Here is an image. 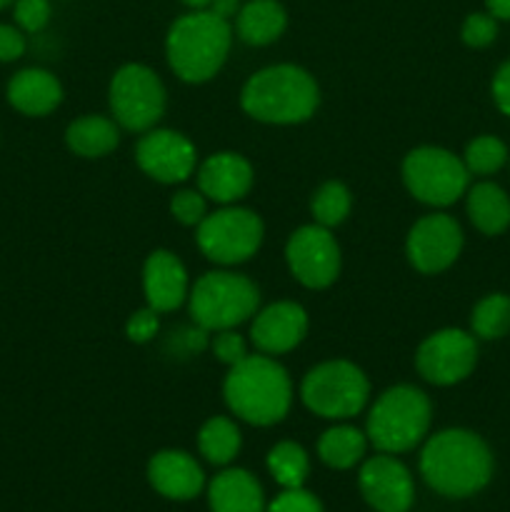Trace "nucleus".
I'll return each instance as SVG.
<instances>
[{
    "label": "nucleus",
    "instance_id": "f257e3e1",
    "mask_svg": "<svg viewBox=\"0 0 510 512\" xmlns=\"http://www.w3.org/2000/svg\"><path fill=\"white\" fill-rule=\"evenodd\" d=\"M420 473L445 498H470L493 478V455L470 430H443L433 435L420 455Z\"/></svg>",
    "mask_w": 510,
    "mask_h": 512
},
{
    "label": "nucleus",
    "instance_id": "f03ea898",
    "mask_svg": "<svg viewBox=\"0 0 510 512\" xmlns=\"http://www.w3.org/2000/svg\"><path fill=\"white\" fill-rule=\"evenodd\" d=\"M223 393L228 408L250 425L280 423L293 400L288 373L265 355H248L230 365Z\"/></svg>",
    "mask_w": 510,
    "mask_h": 512
},
{
    "label": "nucleus",
    "instance_id": "7ed1b4c3",
    "mask_svg": "<svg viewBox=\"0 0 510 512\" xmlns=\"http://www.w3.org/2000/svg\"><path fill=\"white\" fill-rule=\"evenodd\" d=\"M318 85L313 75L295 65H273L258 70L245 83L240 103L260 123L293 125L303 123L318 108Z\"/></svg>",
    "mask_w": 510,
    "mask_h": 512
},
{
    "label": "nucleus",
    "instance_id": "20e7f679",
    "mask_svg": "<svg viewBox=\"0 0 510 512\" xmlns=\"http://www.w3.org/2000/svg\"><path fill=\"white\" fill-rule=\"evenodd\" d=\"M233 30L213 10H193L173 23L168 33V63L188 83H205L223 68Z\"/></svg>",
    "mask_w": 510,
    "mask_h": 512
},
{
    "label": "nucleus",
    "instance_id": "39448f33",
    "mask_svg": "<svg viewBox=\"0 0 510 512\" xmlns=\"http://www.w3.org/2000/svg\"><path fill=\"white\" fill-rule=\"evenodd\" d=\"M430 428V400L423 390L398 385L385 390L368 418V438L383 453H405Z\"/></svg>",
    "mask_w": 510,
    "mask_h": 512
},
{
    "label": "nucleus",
    "instance_id": "423d86ee",
    "mask_svg": "<svg viewBox=\"0 0 510 512\" xmlns=\"http://www.w3.org/2000/svg\"><path fill=\"white\" fill-rule=\"evenodd\" d=\"M258 288L245 275L208 273L190 293V315L203 330H230L258 308Z\"/></svg>",
    "mask_w": 510,
    "mask_h": 512
},
{
    "label": "nucleus",
    "instance_id": "0eeeda50",
    "mask_svg": "<svg viewBox=\"0 0 510 512\" xmlns=\"http://www.w3.org/2000/svg\"><path fill=\"white\" fill-rule=\"evenodd\" d=\"M370 385L363 370L345 360H330L305 375L300 385V398L305 408L320 418L345 420L363 410Z\"/></svg>",
    "mask_w": 510,
    "mask_h": 512
},
{
    "label": "nucleus",
    "instance_id": "6e6552de",
    "mask_svg": "<svg viewBox=\"0 0 510 512\" xmlns=\"http://www.w3.org/2000/svg\"><path fill=\"white\" fill-rule=\"evenodd\" d=\"M403 180L420 203L450 205L465 195L470 173L450 150L418 148L405 155Z\"/></svg>",
    "mask_w": 510,
    "mask_h": 512
},
{
    "label": "nucleus",
    "instance_id": "1a4fd4ad",
    "mask_svg": "<svg viewBox=\"0 0 510 512\" xmlns=\"http://www.w3.org/2000/svg\"><path fill=\"white\" fill-rule=\"evenodd\" d=\"M263 243V223L245 208H223L198 225V248L213 263L235 265L253 258Z\"/></svg>",
    "mask_w": 510,
    "mask_h": 512
},
{
    "label": "nucleus",
    "instance_id": "9d476101",
    "mask_svg": "<svg viewBox=\"0 0 510 512\" xmlns=\"http://www.w3.org/2000/svg\"><path fill=\"white\" fill-rule=\"evenodd\" d=\"M110 110L125 130L145 133L165 110V88L145 65H125L110 83Z\"/></svg>",
    "mask_w": 510,
    "mask_h": 512
},
{
    "label": "nucleus",
    "instance_id": "9b49d317",
    "mask_svg": "<svg viewBox=\"0 0 510 512\" xmlns=\"http://www.w3.org/2000/svg\"><path fill=\"white\" fill-rule=\"evenodd\" d=\"M478 363V345L463 330H438L423 340L415 355L418 373L433 385H455L468 378Z\"/></svg>",
    "mask_w": 510,
    "mask_h": 512
},
{
    "label": "nucleus",
    "instance_id": "f8f14e48",
    "mask_svg": "<svg viewBox=\"0 0 510 512\" xmlns=\"http://www.w3.org/2000/svg\"><path fill=\"white\" fill-rule=\"evenodd\" d=\"M290 273L305 288H328L340 273V248L328 228L323 225H305L295 230L285 248Z\"/></svg>",
    "mask_w": 510,
    "mask_h": 512
},
{
    "label": "nucleus",
    "instance_id": "ddd939ff",
    "mask_svg": "<svg viewBox=\"0 0 510 512\" xmlns=\"http://www.w3.org/2000/svg\"><path fill=\"white\" fill-rule=\"evenodd\" d=\"M463 230L450 215H425L408 235V258L420 273H440L458 260Z\"/></svg>",
    "mask_w": 510,
    "mask_h": 512
},
{
    "label": "nucleus",
    "instance_id": "4468645a",
    "mask_svg": "<svg viewBox=\"0 0 510 512\" xmlns=\"http://www.w3.org/2000/svg\"><path fill=\"white\" fill-rule=\"evenodd\" d=\"M135 160L150 178L160 183H180L195 170V148L175 130H148L138 140Z\"/></svg>",
    "mask_w": 510,
    "mask_h": 512
},
{
    "label": "nucleus",
    "instance_id": "2eb2a0df",
    "mask_svg": "<svg viewBox=\"0 0 510 512\" xmlns=\"http://www.w3.org/2000/svg\"><path fill=\"white\" fill-rule=\"evenodd\" d=\"M360 493L378 512H408L415 498L408 468L390 455H378L363 465Z\"/></svg>",
    "mask_w": 510,
    "mask_h": 512
},
{
    "label": "nucleus",
    "instance_id": "dca6fc26",
    "mask_svg": "<svg viewBox=\"0 0 510 512\" xmlns=\"http://www.w3.org/2000/svg\"><path fill=\"white\" fill-rule=\"evenodd\" d=\"M305 333H308V315L295 303L270 305L255 318L253 330H250L253 343L270 355L293 350L305 338Z\"/></svg>",
    "mask_w": 510,
    "mask_h": 512
},
{
    "label": "nucleus",
    "instance_id": "f3484780",
    "mask_svg": "<svg viewBox=\"0 0 510 512\" xmlns=\"http://www.w3.org/2000/svg\"><path fill=\"white\" fill-rule=\"evenodd\" d=\"M143 288L148 308H153L155 313H168L178 308L188 295V273L173 253L155 250L145 260Z\"/></svg>",
    "mask_w": 510,
    "mask_h": 512
},
{
    "label": "nucleus",
    "instance_id": "a211bd4d",
    "mask_svg": "<svg viewBox=\"0 0 510 512\" xmlns=\"http://www.w3.org/2000/svg\"><path fill=\"white\" fill-rule=\"evenodd\" d=\"M200 193L215 203H235L253 185V168L243 155L215 153L198 170Z\"/></svg>",
    "mask_w": 510,
    "mask_h": 512
},
{
    "label": "nucleus",
    "instance_id": "6ab92c4d",
    "mask_svg": "<svg viewBox=\"0 0 510 512\" xmlns=\"http://www.w3.org/2000/svg\"><path fill=\"white\" fill-rule=\"evenodd\" d=\"M150 485L163 498L193 500L205 485V475L200 465L183 450H163L148 465Z\"/></svg>",
    "mask_w": 510,
    "mask_h": 512
},
{
    "label": "nucleus",
    "instance_id": "aec40b11",
    "mask_svg": "<svg viewBox=\"0 0 510 512\" xmlns=\"http://www.w3.org/2000/svg\"><path fill=\"white\" fill-rule=\"evenodd\" d=\"M8 100L23 115L40 118V115H48L58 108L60 100H63V88H60L58 78L48 70L28 68L15 73L8 83Z\"/></svg>",
    "mask_w": 510,
    "mask_h": 512
},
{
    "label": "nucleus",
    "instance_id": "412c9836",
    "mask_svg": "<svg viewBox=\"0 0 510 512\" xmlns=\"http://www.w3.org/2000/svg\"><path fill=\"white\" fill-rule=\"evenodd\" d=\"M210 510L213 512H265L260 483L248 470H225L210 483Z\"/></svg>",
    "mask_w": 510,
    "mask_h": 512
},
{
    "label": "nucleus",
    "instance_id": "4be33fe9",
    "mask_svg": "<svg viewBox=\"0 0 510 512\" xmlns=\"http://www.w3.org/2000/svg\"><path fill=\"white\" fill-rule=\"evenodd\" d=\"M288 15L278 0H250L238 10V35L248 45H268L283 35Z\"/></svg>",
    "mask_w": 510,
    "mask_h": 512
},
{
    "label": "nucleus",
    "instance_id": "5701e85b",
    "mask_svg": "<svg viewBox=\"0 0 510 512\" xmlns=\"http://www.w3.org/2000/svg\"><path fill=\"white\" fill-rule=\"evenodd\" d=\"M65 140H68V148L75 155H83V158H103L110 150H115L120 135L113 120L103 118V115H85V118L73 120L68 125Z\"/></svg>",
    "mask_w": 510,
    "mask_h": 512
},
{
    "label": "nucleus",
    "instance_id": "b1692460",
    "mask_svg": "<svg viewBox=\"0 0 510 512\" xmlns=\"http://www.w3.org/2000/svg\"><path fill=\"white\" fill-rule=\"evenodd\" d=\"M468 215L485 235H500L510 225V198L495 183H478L468 193Z\"/></svg>",
    "mask_w": 510,
    "mask_h": 512
},
{
    "label": "nucleus",
    "instance_id": "393cba45",
    "mask_svg": "<svg viewBox=\"0 0 510 512\" xmlns=\"http://www.w3.org/2000/svg\"><path fill=\"white\" fill-rule=\"evenodd\" d=\"M318 455L325 465L335 470L353 468L365 455V435L348 425L325 430L323 438L318 440Z\"/></svg>",
    "mask_w": 510,
    "mask_h": 512
},
{
    "label": "nucleus",
    "instance_id": "a878e982",
    "mask_svg": "<svg viewBox=\"0 0 510 512\" xmlns=\"http://www.w3.org/2000/svg\"><path fill=\"white\" fill-rule=\"evenodd\" d=\"M203 458L213 465H228L240 450V430L228 418H210L198 435Z\"/></svg>",
    "mask_w": 510,
    "mask_h": 512
},
{
    "label": "nucleus",
    "instance_id": "bb28decb",
    "mask_svg": "<svg viewBox=\"0 0 510 512\" xmlns=\"http://www.w3.org/2000/svg\"><path fill=\"white\" fill-rule=\"evenodd\" d=\"M268 468L270 475L283 485L285 490L303 488L305 478H308V455L300 445L295 443H278L268 453Z\"/></svg>",
    "mask_w": 510,
    "mask_h": 512
},
{
    "label": "nucleus",
    "instance_id": "cd10ccee",
    "mask_svg": "<svg viewBox=\"0 0 510 512\" xmlns=\"http://www.w3.org/2000/svg\"><path fill=\"white\" fill-rule=\"evenodd\" d=\"M473 333L483 340H498L510 330V298L503 293L485 295L473 308Z\"/></svg>",
    "mask_w": 510,
    "mask_h": 512
},
{
    "label": "nucleus",
    "instance_id": "c85d7f7f",
    "mask_svg": "<svg viewBox=\"0 0 510 512\" xmlns=\"http://www.w3.org/2000/svg\"><path fill=\"white\" fill-rule=\"evenodd\" d=\"M350 213V193L343 183H325L318 193L313 195V215L323 228H335L343 223Z\"/></svg>",
    "mask_w": 510,
    "mask_h": 512
},
{
    "label": "nucleus",
    "instance_id": "c756f323",
    "mask_svg": "<svg viewBox=\"0 0 510 512\" xmlns=\"http://www.w3.org/2000/svg\"><path fill=\"white\" fill-rule=\"evenodd\" d=\"M508 160V148L495 135H480L465 148V168L473 175H490L500 170Z\"/></svg>",
    "mask_w": 510,
    "mask_h": 512
},
{
    "label": "nucleus",
    "instance_id": "7c9ffc66",
    "mask_svg": "<svg viewBox=\"0 0 510 512\" xmlns=\"http://www.w3.org/2000/svg\"><path fill=\"white\" fill-rule=\"evenodd\" d=\"M498 35V18L490 13H473L463 23V40L470 48H485Z\"/></svg>",
    "mask_w": 510,
    "mask_h": 512
},
{
    "label": "nucleus",
    "instance_id": "2f4dec72",
    "mask_svg": "<svg viewBox=\"0 0 510 512\" xmlns=\"http://www.w3.org/2000/svg\"><path fill=\"white\" fill-rule=\"evenodd\" d=\"M170 213L175 215V220L183 225H200L205 213V198L203 193H195V190H180L175 193V198L170 200Z\"/></svg>",
    "mask_w": 510,
    "mask_h": 512
},
{
    "label": "nucleus",
    "instance_id": "473e14b6",
    "mask_svg": "<svg viewBox=\"0 0 510 512\" xmlns=\"http://www.w3.org/2000/svg\"><path fill=\"white\" fill-rule=\"evenodd\" d=\"M50 3L48 0H15V23L28 33H38L48 25Z\"/></svg>",
    "mask_w": 510,
    "mask_h": 512
},
{
    "label": "nucleus",
    "instance_id": "72a5a7b5",
    "mask_svg": "<svg viewBox=\"0 0 510 512\" xmlns=\"http://www.w3.org/2000/svg\"><path fill=\"white\" fill-rule=\"evenodd\" d=\"M265 512H323V505L315 498L313 493L303 488L285 490L283 495L273 500V503L265 508Z\"/></svg>",
    "mask_w": 510,
    "mask_h": 512
},
{
    "label": "nucleus",
    "instance_id": "f704fd0d",
    "mask_svg": "<svg viewBox=\"0 0 510 512\" xmlns=\"http://www.w3.org/2000/svg\"><path fill=\"white\" fill-rule=\"evenodd\" d=\"M213 353L220 363L235 365L243 358H248V348H245V340L240 335H235L233 330H218L213 340Z\"/></svg>",
    "mask_w": 510,
    "mask_h": 512
},
{
    "label": "nucleus",
    "instance_id": "c9c22d12",
    "mask_svg": "<svg viewBox=\"0 0 510 512\" xmlns=\"http://www.w3.org/2000/svg\"><path fill=\"white\" fill-rule=\"evenodd\" d=\"M155 333H158V313L153 308L138 310V313L130 315L128 338L133 343H148Z\"/></svg>",
    "mask_w": 510,
    "mask_h": 512
},
{
    "label": "nucleus",
    "instance_id": "e433bc0d",
    "mask_svg": "<svg viewBox=\"0 0 510 512\" xmlns=\"http://www.w3.org/2000/svg\"><path fill=\"white\" fill-rule=\"evenodd\" d=\"M25 53V38L13 25H0V63H13Z\"/></svg>",
    "mask_w": 510,
    "mask_h": 512
},
{
    "label": "nucleus",
    "instance_id": "4c0bfd02",
    "mask_svg": "<svg viewBox=\"0 0 510 512\" xmlns=\"http://www.w3.org/2000/svg\"><path fill=\"white\" fill-rule=\"evenodd\" d=\"M493 98H495V105H498L505 115H510V60L500 65L498 73H495Z\"/></svg>",
    "mask_w": 510,
    "mask_h": 512
},
{
    "label": "nucleus",
    "instance_id": "58836bf2",
    "mask_svg": "<svg viewBox=\"0 0 510 512\" xmlns=\"http://www.w3.org/2000/svg\"><path fill=\"white\" fill-rule=\"evenodd\" d=\"M210 10H213L215 15H220V18L228 20L238 13V0H213V3H210Z\"/></svg>",
    "mask_w": 510,
    "mask_h": 512
},
{
    "label": "nucleus",
    "instance_id": "ea45409f",
    "mask_svg": "<svg viewBox=\"0 0 510 512\" xmlns=\"http://www.w3.org/2000/svg\"><path fill=\"white\" fill-rule=\"evenodd\" d=\"M488 13L498 20H510V0H485Z\"/></svg>",
    "mask_w": 510,
    "mask_h": 512
},
{
    "label": "nucleus",
    "instance_id": "a19ab883",
    "mask_svg": "<svg viewBox=\"0 0 510 512\" xmlns=\"http://www.w3.org/2000/svg\"><path fill=\"white\" fill-rule=\"evenodd\" d=\"M183 3L190 5L193 10H205L210 3H213V0H183Z\"/></svg>",
    "mask_w": 510,
    "mask_h": 512
},
{
    "label": "nucleus",
    "instance_id": "79ce46f5",
    "mask_svg": "<svg viewBox=\"0 0 510 512\" xmlns=\"http://www.w3.org/2000/svg\"><path fill=\"white\" fill-rule=\"evenodd\" d=\"M13 3V0H0V8H5V5H10Z\"/></svg>",
    "mask_w": 510,
    "mask_h": 512
}]
</instances>
